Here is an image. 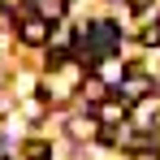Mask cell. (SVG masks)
Listing matches in <instances>:
<instances>
[{
    "label": "cell",
    "mask_w": 160,
    "mask_h": 160,
    "mask_svg": "<svg viewBox=\"0 0 160 160\" xmlns=\"http://www.w3.org/2000/svg\"><path fill=\"white\" fill-rule=\"evenodd\" d=\"M0 4H4V9H22V0H0Z\"/></svg>",
    "instance_id": "obj_10"
},
{
    "label": "cell",
    "mask_w": 160,
    "mask_h": 160,
    "mask_svg": "<svg viewBox=\"0 0 160 160\" xmlns=\"http://www.w3.org/2000/svg\"><path fill=\"white\" fill-rule=\"evenodd\" d=\"M138 39H143L147 48H156V43H160V26H147V30H143V35H138Z\"/></svg>",
    "instance_id": "obj_7"
},
{
    "label": "cell",
    "mask_w": 160,
    "mask_h": 160,
    "mask_svg": "<svg viewBox=\"0 0 160 160\" xmlns=\"http://www.w3.org/2000/svg\"><path fill=\"white\" fill-rule=\"evenodd\" d=\"M147 4H152V0H130V9H134V13H143Z\"/></svg>",
    "instance_id": "obj_9"
},
{
    "label": "cell",
    "mask_w": 160,
    "mask_h": 160,
    "mask_svg": "<svg viewBox=\"0 0 160 160\" xmlns=\"http://www.w3.org/2000/svg\"><path fill=\"white\" fill-rule=\"evenodd\" d=\"M22 43H30V48L48 43V22H43V18H26V22H22Z\"/></svg>",
    "instance_id": "obj_3"
},
{
    "label": "cell",
    "mask_w": 160,
    "mask_h": 160,
    "mask_svg": "<svg viewBox=\"0 0 160 160\" xmlns=\"http://www.w3.org/2000/svg\"><path fill=\"white\" fill-rule=\"evenodd\" d=\"M147 91H152V82H147V78L126 74V82H121V100H126V104H134V100H138V95H147Z\"/></svg>",
    "instance_id": "obj_4"
},
{
    "label": "cell",
    "mask_w": 160,
    "mask_h": 160,
    "mask_svg": "<svg viewBox=\"0 0 160 160\" xmlns=\"http://www.w3.org/2000/svg\"><path fill=\"white\" fill-rule=\"evenodd\" d=\"M126 112H130V104L121 95H112V100H100L95 104V121L100 126H117V121H126Z\"/></svg>",
    "instance_id": "obj_2"
},
{
    "label": "cell",
    "mask_w": 160,
    "mask_h": 160,
    "mask_svg": "<svg viewBox=\"0 0 160 160\" xmlns=\"http://www.w3.org/2000/svg\"><path fill=\"white\" fill-rule=\"evenodd\" d=\"M104 69H100V82H126V69L117 65V61H100Z\"/></svg>",
    "instance_id": "obj_5"
},
{
    "label": "cell",
    "mask_w": 160,
    "mask_h": 160,
    "mask_svg": "<svg viewBox=\"0 0 160 160\" xmlns=\"http://www.w3.org/2000/svg\"><path fill=\"white\" fill-rule=\"evenodd\" d=\"M82 91L95 100V95H104V82H100V78H87V87H82Z\"/></svg>",
    "instance_id": "obj_8"
},
{
    "label": "cell",
    "mask_w": 160,
    "mask_h": 160,
    "mask_svg": "<svg viewBox=\"0 0 160 160\" xmlns=\"http://www.w3.org/2000/svg\"><path fill=\"white\" fill-rule=\"evenodd\" d=\"M61 13H65V0H39V18H43V22H52Z\"/></svg>",
    "instance_id": "obj_6"
},
{
    "label": "cell",
    "mask_w": 160,
    "mask_h": 160,
    "mask_svg": "<svg viewBox=\"0 0 160 160\" xmlns=\"http://www.w3.org/2000/svg\"><path fill=\"white\" fill-rule=\"evenodd\" d=\"M117 39H121L117 26H108V22H104V26H91V35H82V39H74V43H78L82 61L95 65V61H108V52L117 48Z\"/></svg>",
    "instance_id": "obj_1"
}]
</instances>
